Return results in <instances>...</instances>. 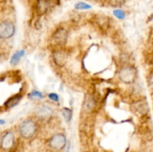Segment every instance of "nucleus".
<instances>
[{"label":"nucleus","mask_w":153,"mask_h":152,"mask_svg":"<svg viewBox=\"0 0 153 152\" xmlns=\"http://www.w3.org/2000/svg\"><path fill=\"white\" fill-rule=\"evenodd\" d=\"M37 131V124L31 119L24 120L19 125V131L21 137L24 139H30L36 134Z\"/></svg>","instance_id":"nucleus-1"},{"label":"nucleus","mask_w":153,"mask_h":152,"mask_svg":"<svg viewBox=\"0 0 153 152\" xmlns=\"http://www.w3.org/2000/svg\"><path fill=\"white\" fill-rule=\"evenodd\" d=\"M15 25L12 22L4 21L0 22V38L7 40L13 37L15 34Z\"/></svg>","instance_id":"nucleus-2"},{"label":"nucleus","mask_w":153,"mask_h":152,"mask_svg":"<svg viewBox=\"0 0 153 152\" xmlns=\"http://www.w3.org/2000/svg\"><path fill=\"white\" fill-rule=\"evenodd\" d=\"M67 144V138L62 134H57L54 135L49 140V145L55 150L60 151L64 148Z\"/></svg>","instance_id":"nucleus-3"},{"label":"nucleus","mask_w":153,"mask_h":152,"mask_svg":"<svg viewBox=\"0 0 153 152\" xmlns=\"http://www.w3.org/2000/svg\"><path fill=\"white\" fill-rule=\"evenodd\" d=\"M136 72L131 67H124L120 72V77L125 83H131L135 79Z\"/></svg>","instance_id":"nucleus-4"},{"label":"nucleus","mask_w":153,"mask_h":152,"mask_svg":"<svg viewBox=\"0 0 153 152\" xmlns=\"http://www.w3.org/2000/svg\"><path fill=\"white\" fill-rule=\"evenodd\" d=\"M14 145V135L13 133L7 132L3 136L1 140V148L5 151H8Z\"/></svg>","instance_id":"nucleus-5"},{"label":"nucleus","mask_w":153,"mask_h":152,"mask_svg":"<svg viewBox=\"0 0 153 152\" xmlns=\"http://www.w3.org/2000/svg\"><path fill=\"white\" fill-rule=\"evenodd\" d=\"M53 39L58 44H64L67 40V32L65 29L61 28L57 30L53 35Z\"/></svg>","instance_id":"nucleus-6"},{"label":"nucleus","mask_w":153,"mask_h":152,"mask_svg":"<svg viewBox=\"0 0 153 152\" xmlns=\"http://www.w3.org/2000/svg\"><path fill=\"white\" fill-rule=\"evenodd\" d=\"M22 96L19 95H13L10 98H9L7 101L4 102V106L7 108H11V107H15L16 105H17L19 104V102L20 101Z\"/></svg>","instance_id":"nucleus-7"},{"label":"nucleus","mask_w":153,"mask_h":152,"mask_svg":"<svg viewBox=\"0 0 153 152\" xmlns=\"http://www.w3.org/2000/svg\"><path fill=\"white\" fill-rule=\"evenodd\" d=\"M53 60L57 65L61 66L64 64L67 57L63 52H56L53 54Z\"/></svg>","instance_id":"nucleus-8"},{"label":"nucleus","mask_w":153,"mask_h":152,"mask_svg":"<svg viewBox=\"0 0 153 152\" xmlns=\"http://www.w3.org/2000/svg\"><path fill=\"white\" fill-rule=\"evenodd\" d=\"M25 54V50H19L16 52H15V53L12 55L11 58H10V63L11 64L12 66L16 65V64L20 61V60L23 58Z\"/></svg>","instance_id":"nucleus-9"},{"label":"nucleus","mask_w":153,"mask_h":152,"mask_svg":"<svg viewBox=\"0 0 153 152\" xmlns=\"http://www.w3.org/2000/svg\"><path fill=\"white\" fill-rule=\"evenodd\" d=\"M37 113L38 114V116H47L49 115H50L52 113V110L50 107H49L48 106L46 105H42L40 107H37V110H36Z\"/></svg>","instance_id":"nucleus-10"},{"label":"nucleus","mask_w":153,"mask_h":152,"mask_svg":"<svg viewBox=\"0 0 153 152\" xmlns=\"http://www.w3.org/2000/svg\"><path fill=\"white\" fill-rule=\"evenodd\" d=\"M62 115L64 116V120L67 122H70L71 121L72 117H73V111L70 109L64 107L62 110Z\"/></svg>","instance_id":"nucleus-11"},{"label":"nucleus","mask_w":153,"mask_h":152,"mask_svg":"<svg viewBox=\"0 0 153 152\" xmlns=\"http://www.w3.org/2000/svg\"><path fill=\"white\" fill-rule=\"evenodd\" d=\"M91 5L83 2V1H79V2L75 4V8L77 10H89L91 8Z\"/></svg>","instance_id":"nucleus-12"},{"label":"nucleus","mask_w":153,"mask_h":152,"mask_svg":"<svg viewBox=\"0 0 153 152\" xmlns=\"http://www.w3.org/2000/svg\"><path fill=\"white\" fill-rule=\"evenodd\" d=\"M48 7H49V4L45 0H41V1H39L38 4H37V8H38L39 11H40L41 13L46 11L48 9Z\"/></svg>","instance_id":"nucleus-13"},{"label":"nucleus","mask_w":153,"mask_h":152,"mask_svg":"<svg viewBox=\"0 0 153 152\" xmlns=\"http://www.w3.org/2000/svg\"><path fill=\"white\" fill-rule=\"evenodd\" d=\"M113 13L114 15V16H116L119 19H123L126 17L125 11L121 10V9H116V10H114Z\"/></svg>","instance_id":"nucleus-14"},{"label":"nucleus","mask_w":153,"mask_h":152,"mask_svg":"<svg viewBox=\"0 0 153 152\" xmlns=\"http://www.w3.org/2000/svg\"><path fill=\"white\" fill-rule=\"evenodd\" d=\"M29 97L31 98H34H34H37V99H41V98H43V94H42L40 92H39V91L34 90L29 94Z\"/></svg>","instance_id":"nucleus-15"},{"label":"nucleus","mask_w":153,"mask_h":152,"mask_svg":"<svg viewBox=\"0 0 153 152\" xmlns=\"http://www.w3.org/2000/svg\"><path fill=\"white\" fill-rule=\"evenodd\" d=\"M49 99L52 100V101H59V96L58 95V94L54 93V92H52V93L49 94Z\"/></svg>","instance_id":"nucleus-16"},{"label":"nucleus","mask_w":153,"mask_h":152,"mask_svg":"<svg viewBox=\"0 0 153 152\" xmlns=\"http://www.w3.org/2000/svg\"><path fill=\"white\" fill-rule=\"evenodd\" d=\"M5 124V121L4 120V119H0V125H3Z\"/></svg>","instance_id":"nucleus-17"}]
</instances>
